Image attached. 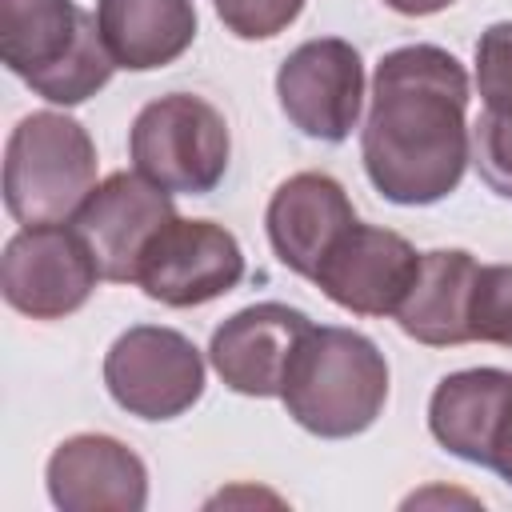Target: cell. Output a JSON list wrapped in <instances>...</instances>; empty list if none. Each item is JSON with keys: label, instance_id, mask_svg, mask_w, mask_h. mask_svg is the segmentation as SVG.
<instances>
[{"label": "cell", "instance_id": "ba28073f", "mask_svg": "<svg viewBox=\"0 0 512 512\" xmlns=\"http://www.w3.org/2000/svg\"><path fill=\"white\" fill-rule=\"evenodd\" d=\"M100 268L76 228L36 224L4 244L0 288L4 300L32 320H64L88 304Z\"/></svg>", "mask_w": 512, "mask_h": 512}, {"label": "cell", "instance_id": "4fadbf2b", "mask_svg": "<svg viewBox=\"0 0 512 512\" xmlns=\"http://www.w3.org/2000/svg\"><path fill=\"white\" fill-rule=\"evenodd\" d=\"M44 480L60 512H140L148 504L144 460L104 432H80L56 444Z\"/></svg>", "mask_w": 512, "mask_h": 512}, {"label": "cell", "instance_id": "ffe728a7", "mask_svg": "<svg viewBox=\"0 0 512 512\" xmlns=\"http://www.w3.org/2000/svg\"><path fill=\"white\" fill-rule=\"evenodd\" d=\"M472 164L496 196L512 200V116L480 112L472 124Z\"/></svg>", "mask_w": 512, "mask_h": 512}, {"label": "cell", "instance_id": "3957f363", "mask_svg": "<svg viewBox=\"0 0 512 512\" xmlns=\"http://www.w3.org/2000/svg\"><path fill=\"white\" fill-rule=\"evenodd\" d=\"M0 60L48 104H84L116 64L76 0H0Z\"/></svg>", "mask_w": 512, "mask_h": 512}, {"label": "cell", "instance_id": "2e32d148", "mask_svg": "<svg viewBox=\"0 0 512 512\" xmlns=\"http://www.w3.org/2000/svg\"><path fill=\"white\" fill-rule=\"evenodd\" d=\"M100 40L116 68L152 72L180 60L196 40L192 0H96Z\"/></svg>", "mask_w": 512, "mask_h": 512}, {"label": "cell", "instance_id": "52a82bcc", "mask_svg": "<svg viewBox=\"0 0 512 512\" xmlns=\"http://www.w3.org/2000/svg\"><path fill=\"white\" fill-rule=\"evenodd\" d=\"M276 96L288 124L312 140L340 144L360 124L364 60L340 36H316L292 48L276 72Z\"/></svg>", "mask_w": 512, "mask_h": 512}, {"label": "cell", "instance_id": "5b68a950", "mask_svg": "<svg viewBox=\"0 0 512 512\" xmlns=\"http://www.w3.org/2000/svg\"><path fill=\"white\" fill-rule=\"evenodd\" d=\"M228 124L220 108L192 92H168L144 104L128 132V156L140 176L164 192L208 196L228 172Z\"/></svg>", "mask_w": 512, "mask_h": 512}, {"label": "cell", "instance_id": "9c48e42d", "mask_svg": "<svg viewBox=\"0 0 512 512\" xmlns=\"http://www.w3.org/2000/svg\"><path fill=\"white\" fill-rule=\"evenodd\" d=\"M244 280L240 240L212 220H172L140 256L136 284L148 300L168 308H196Z\"/></svg>", "mask_w": 512, "mask_h": 512}, {"label": "cell", "instance_id": "9a60e30c", "mask_svg": "<svg viewBox=\"0 0 512 512\" xmlns=\"http://www.w3.org/2000/svg\"><path fill=\"white\" fill-rule=\"evenodd\" d=\"M476 256L464 248H432L420 252V268L412 288L404 292L396 308V324L404 336L428 348H452L468 344V304L476 284Z\"/></svg>", "mask_w": 512, "mask_h": 512}, {"label": "cell", "instance_id": "277c9868", "mask_svg": "<svg viewBox=\"0 0 512 512\" xmlns=\"http://www.w3.org/2000/svg\"><path fill=\"white\" fill-rule=\"evenodd\" d=\"M96 188V144L64 112L24 116L4 148V204L16 224H64Z\"/></svg>", "mask_w": 512, "mask_h": 512}, {"label": "cell", "instance_id": "5bb4252c", "mask_svg": "<svg viewBox=\"0 0 512 512\" xmlns=\"http://www.w3.org/2000/svg\"><path fill=\"white\" fill-rule=\"evenodd\" d=\"M272 252L284 268L296 276H308L320 268L328 248L356 224V208L344 192V184L328 172H296L288 176L264 212Z\"/></svg>", "mask_w": 512, "mask_h": 512}, {"label": "cell", "instance_id": "44dd1931", "mask_svg": "<svg viewBox=\"0 0 512 512\" xmlns=\"http://www.w3.org/2000/svg\"><path fill=\"white\" fill-rule=\"evenodd\" d=\"M220 24L240 40H272L300 12L304 0H212Z\"/></svg>", "mask_w": 512, "mask_h": 512}, {"label": "cell", "instance_id": "8992f818", "mask_svg": "<svg viewBox=\"0 0 512 512\" xmlns=\"http://www.w3.org/2000/svg\"><path fill=\"white\" fill-rule=\"evenodd\" d=\"M108 396L140 420H176L204 396L200 348L164 324H132L104 356Z\"/></svg>", "mask_w": 512, "mask_h": 512}, {"label": "cell", "instance_id": "7402d4cb", "mask_svg": "<svg viewBox=\"0 0 512 512\" xmlns=\"http://www.w3.org/2000/svg\"><path fill=\"white\" fill-rule=\"evenodd\" d=\"M484 468H492L500 480L512 484V392H508V400L500 408V420H496V432H492V448H488V464Z\"/></svg>", "mask_w": 512, "mask_h": 512}, {"label": "cell", "instance_id": "603a6c76", "mask_svg": "<svg viewBox=\"0 0 512 512\" xmlns=\"http://www.w3.org/2000/svg\"><path fill=\"white\" fill-rule=\"evenodd\" d=\"M392 12H400V16H432V12H444V8H452L456 0H384Z\"/></svg>", "mask_w": 512, "mask_h": 512}, {"label": "cell", "instance_id": "30bf717a", "mask_svg": "<svg viewBox=\"0 0 512 512\" xmlns=\"http://www.w3.org/2000/svg\"><path fill=\"white\" fill-rule=\"evenodd\" d=\"M172 220H176L172 192H164L140 172H112L80 204V212L72 216V228L84 236L100 268V280L136 284L140 256L148 252L156 232Z\"/></svg>", "mask_w": 512, "mask_h": 512}, {"label": "cell", "instance_id": "ac0fdd59", "mask_svg": "<svg viewBox=\"0 0 512 512\" xmlns=\"http://www.w3.org/2000/svg\"><path fill=\"white\" fill-rule=\"evenodd\" d=\"M472 340L512 348V264H480L468 304Z\"/></svg>", "mask_w": 512, "mask_h": 512}, {"label": "cell", "instance_id": "8fae6325", "mask_svg": "<svg viewBox=\"0 0 512 512\" xmlns=\"http://www.w3.org/2000/svg\"><path fill=\"white\" fill-rule=\"evenodd\" d=\"M420 252L392 228L352 224L312 272V284L356 316H396L412 288Z\"/></svg>", "mask_w": 512, "mask_h": 512}, {"label": "cell", "instance_id": "d6986e66", "mask_svg": "<svg viewBox=\"0 0 512 512\" xmlns=\"http://www.w3.org/2000/svg\"><path fill=\"white\" fill-rule=\"evenodd\" d=\"M476 88L488 112L512 116V20H496L476 40Z\"/></svg>", "mask_w": 512, "mask_h": 512}, {"label": "cell", "instance_id": "6da1fadb", "mask_svg": "<svg viewBox=\"0 0 512 512\" xmlns=\"http://www.w3.org/2000/svg\"><path fill=\"white\" fill-rule=\"evenodd\" d=\"M360 156L372 188L392 204L420 208L456 192L472 160L464 64L436 44L380 56Z\"/></svg>", "mask_w": 512, "mask_h": 512}, {"label": "cell", "instance_id": "e0dca14e", "mask_svg": "<svg viewBox=\"0 0 512 512\" xmlns=\"http://www.w3.org/2000/svg\"><path fill=\"white\" fill-rule=\"evenodd\" d=\"M512 392L508 368H464L436 384L428 400V432L436 444L468 464H488L500 408Z\"/></svg>", "mask_w": 512, "mask_h": 512}, {"label": "cell", "instance_id": "7c38bea8", "mask_svg": "<svg viewBox=\"0 0 512 512\" xmlns=\"http://www.w3.org/2000/svg\"><path fill=\"white\" fill-rule=\"evenodd\" d=\"M308 328L312 320L300 308H288L276 300L248 304L212 332L208 360L232 392L268 400V396H280L288 360Z\"/></svg>", "mask_w": 512, "mask_h": 512}, {"label": "cell", "instance_id": "7a4b0ae2", "mask_svg": "<svg viewBox=\"0 0 512 512\" xmlns=\"http://www.w3.org/2000/svg\"><path fill=\"white\" fill-rule=\"evenodd\" d=\"M280 400L288 416L312 436H360L384 412L388 360L364 332L312 324L288 360Z\"/></svg>", "mask_w": 512, "mask_h": 512}]
</instances>
